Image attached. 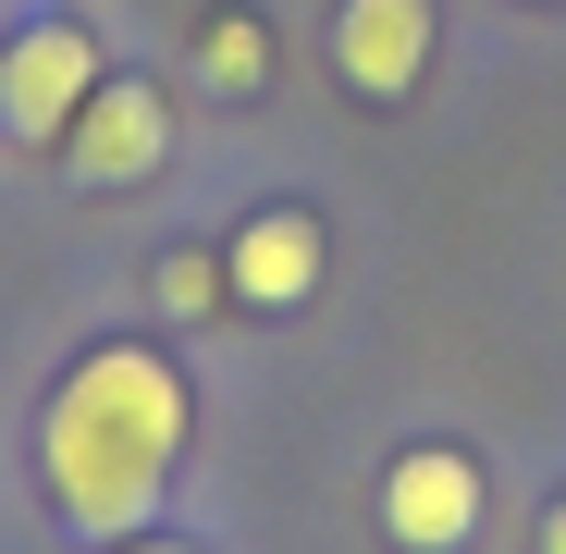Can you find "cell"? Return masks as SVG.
I'll list each match as a JSON object with an SVG mask.
<instances>
[{"label": "cell", "instance_id": "1", "mask_svg": "<svg viewBox=\"0 0 566 554\" xmlns=\"http://www.w3.org/2000/svg\"><path fill=\"white\" fill-rule=\"evenodd\" d=\"M185 443H198V383H185V357L160 333H99V345H74V369L38 407V493H50L62 530L124 542L172 493Z\"/></svg>", "mask_w": 566, "mask_h": 554}, {"label": "cell", "instance_id": "2", "mask_svg": "<svg viewBox=\"0 0 566 554\" xmlns=\"http://www.w3.org/2000/svg\"><path fill=\"white\" fill-rule=\"evenodd\" d=\"M99 74H112V50H99L86 13H13V38H0V136L13 148H62V124L86 112Z\"/></svg>", "mask_w": 566, "mask_h": 554}, {"label": "cell", "instance_id": "3", "mask_svg": "<svg viewBox=\"0 0 566 554\" xmlns=\"http://www.w3.org/2000/svg\"><path fill=\"white\" fill-rule=\"evenodd\" d=\"M431 50H443V0H333L321 25V62L357 112H407L431 86Z\"/></svg>", "mask_w": 566, "mask_h": 554}, {"label": "cell", "instance_id": "4", "mask_svg": "<svg viewBox=\"0 0 566 554\" xmlns=\"http://www.w3.org/2000/svg\"><path fill=\"white\" fill-rule=\"evenodd\" d=\"M74 185H86V198H124V185H148L160 160H172V86L160 74H99V86H86V112L62 124V148H50Z\"/></svg>", "mask_w": 566, "mask_h": 554}, {"label": "cell", "instance_id": "5", "mask_svg": "<svg viewBox=\"0 0 566 554\" xmlns=\"http://www.w3.org/2000/svg\"><path fill=\"white\" fill-rule=\"evenodd\" d=\"M222 284H234L247 321H296V309L333 284V222H321L308 198H259V210H234V234H222Z\"/></svg>", "mask_w": 566, "mask_h": 554}, {"label": "cell", "instance_id": "6", "mask_svg": "<svg viewBox=\"0 0 566 554\" xmlns=\"http://www.w3.org/2000/svg\"><path fill=\"white\" fill-rule=\"evenodd\" d=\"M493 518V469L468 443H407L382 469V542L395 554H468Z\"/></svg>", "mask_w": 566, "mask_h": 554}, {"label": "cell", "instance_id": "7", "mask_svg": "<svg viewBox=\"0 0 566 554\" xmlns=\"http://www.w3.org/2000/svg\"><path fill=\"white\" fill-rule=\"evenodd\" d=\"M271 25L247 13V0H210V13H198V38H185V74H210L222 86V100H259V86H271Z\"/></svg>", "mask_w": 566, "mask_h": 554}, {"label": "cell", "instance_id": "8", "mask_svg": "<svg viewBox=\"0 0 566 554\" xmlns=\"http://www.w3.org/2000/svg\"><path fill=\"white\" fill-rule=\"evenodd\" d=\"M148 296H160V321H234L222 247H160V259H148Z\"/></svg>", "mask_w": 566, "mask_h": 554}, {"label": "cell", "instance_id": "9", "mask_svg": "<svg viewBox=\"0 0 566 554\" xmlns=\"http://www.w3.org/2000/svg\"><path fill=\"white\" fill-rule=\"evenodd\" d=\"M112 554H198V542H172V530H124Z\"/></svg>", "mask_w": 566, "mask_h": 554}, {"label": "cell", "instance_id": "10", "mask_svg": "<svg viewBox=\"0 0 566 554\" xmlns=\"http://www.w3.org/2000/svg\"><path fill=\"white\" fill-rule=\"evenodd\" d=\"M530 554H566V493L542 505V542H530Z\"/></svg>", "mask_w": 566, "mask_h": 554}, {"label": "cell", "instance_id": "11", "mask_svg": "<svg viewBox=\"0 0 566 554\" xmlns=\"http://www.w3.org/2000/svg\"><path fill=\"white\" fill-rule=\"evenodd\" d=\"M542 13H566V0H542Z\"/></svg>", "mask_w": 566, "mask_h": 554}, {"label": "cell", "instance_id": "12", "mask_svg": "<svg viewBox=\"0 0 566 554\" xmlns=\"http://www.w3.org/2000/svg\"><path fill=\"white\" fill-rule=\"evenodd\" d=\"M0 38H13V25H0Z\"/></svg>", "mask_w": 566, "mask_h": 554}]
</instances>
